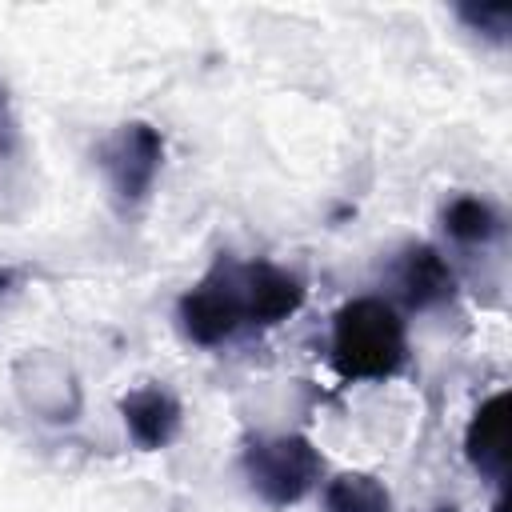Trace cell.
<instances>
[{
	"label": "cell",
	"mask_w": 512,
	"mask_h": 512,
	"mask_svg": "<svg viewBox=\"0 0 512 512\" xmlns=\"http://www.w3.org/2000/svg\"><path fill=\"white\" fill-rule=\"evenodd\" d=\"M332 360L344 380H384L404 364V320L384 300H352L332 324Z\"/></svg>",
	"instance_id": "cell-1"
},
{
	"label": "cell",
	"mask_w": 512,
	"mask_h": 512,
	"mask_svg": "<svg viewBox=\"0 0 512 512\" xmlns=\"http://www.w3.org/2000/svg\"><path fill=\"white\" fill-rule=\"evenodd\" d=\"M180 320L192 340L216 344L232 336L240 324H252V280L248 264L220 260L180 304Z\"/></svg>",
	"instance_id": "cell-2"
},
{
	"label": "cell",
	"mask_w": 512,
	"mask_h": 512,
	"mask_svg": "<svg viewBox=\"0 0 512 512\" xmlns=\"http://www.w3.org/2000/svg\"><path fill=\"white\" fill-rule=\"evenodd\" d=\"M320 456L308 440L300 436H276V440H256L244 452V472L252 480V488L268 500V504H292L300 500L316 476H320Z\"/></svg>",
	"instance_id": "cell-3"
},
{
	"label": "cell",
	"mask_w": 512,
	"mask_h": 512,
	"mask_svg": "<svg viewBox=\"0 0 512 512\" xmlns=\"http://www.w3.org/2000/svg\"><path fill=\"white\" fill-rule=\"evenodd\" d=\"M124 420H128V432L144 444V448H160L172 440L176 424H180V404L168 388H136L128 400H124Z\"/></svg>",
	"instance_id": "cell-4"
},
{
	"label": "cell",
	"mask_w": 512,
	"mask_h": 512,
	"mask_svg": "<svg viewBox=\"0 0 512 512\" xmlns=\"http://www.w3.org/2000/svg\"><path fill=\"white\" fill-rule=\"evenodd\" d=\"M104 156H108L104 164H108L116 188H120L124 196H136L132 168H140V176L152 180V172H156V164H160V140H156L144 124H132V128H124V132L112 140V148H108Z\"/></svg>",
	"instance_id": "cell-5"
},
{
	"label": "cell",
	"mask_w": 512,
	"mask_h": 512,
	"mask_svg": "<svg viewBox=\"0 0 512 512\" xmlns=\"http://www.w3.org/2000/svg\"><path fill=\"white\" fill-rule=\"evenodd\" d=\"M400 288H404L408 304L428 308V304H440L452 296V272L432 248L420 244L400 260Z\"/></svg>",
	"instance_id": "cell-6"
},
{
	"label": "cell",
	"mask_w": 512,
	"mask_h": 512,
	"mask_svg": "<svg viewBox=\"0 0 512 512\" xmlns=\"http://www.w3.org/2000/svg\"><path fill=\"white\" fill-rule=\"evenodd\" d=\"M464 448L480 472H488V476L504 472V392H496L488 404H480L476 420L468 424Z\"/></svg>",
	"instance_id": "cell-7"
},
{
	"label": "cell",
	"mask_w": 512,
	"mask_h": 512,
	"mask_svg": "<svg viewBox=\"0 0 512 512\" xmlns=\"http://www.w3.org/2000/svg\"><path fill=\"white\" fill-rule=\"evenodd\" d=\"M328 512H392V500L384 492V484L376 476H364V472H344L328 484V496H324Z\"/></svg>",
	"instance_id": "cell-8"
},
{
	"label": "cell",
	"mask_w": 512,
	"mask_h": 512,
	"mask_svg": "<svg viewBox=\"0 0 512 512\" xmlns=\"http://www.w3.org/2000/svg\"><path fill=\"white\" fill-rule=\"evenodd\" d=\"M444 224H448V232L456 236V240H464V244H476V240H488V236H496V212L484 204V200H476V196H460V200H452L448 204V212H444Z\"/></svg>",
	"instance_id": "cell-9"
}]
</instances>
